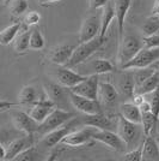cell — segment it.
<instances>
[{
	"label": "cell",
	"instance_id": "23",
	"mask_svg": "<svg viewBox=\"0 0 159 161\" xmlns=\"http://www.w3.org/2000/svg\"><path fill=\"white\" fill-rule=\"evenodd\" d=\"M157 87H159V67L154 69L152 74L150 75L138 88H135L136 94L147 95L148 93L153 92Z\"/></svg>",
	"mask_w": 159,
	"mask_h": 161
},
{
	"label": "cell",
	"instance_id": "13",
	"mask_svg": "<svg viewBox=\"0 0 159 161\" xmlns=\"http://www.w3.org/2000/svg\"><path fill=\"white\" fill-rule=\"evenodd\" d=\"M100 30V20L96 16H90L83 22L79 31V42H86L98 36Z\"/></svg>",
	"mask_w": 159,
	"mask_h": 161
},
{
	"label": "cell",
	"instance_id": "35",
	"mask_svg": "<svg viewBox=\"0 0 159 161\" xmlns=\"http://www.w3.org/2000/svg\"><path fill=\"white\" fill-rule=\"evenodd\" d=\"M150 94V105H151V112L156 117L159 118V87H157L153 92L148 93Z\"/></svg>",
	"mask_w": 159,
	"mask_h": 161
},
{
	"label": "cell",
	"instance_id": "10",
	"mask_svg": "<svg viewBox=\"0 0 159 161\" xmlns=\"http://www.w3.org/2000/svg\"><path fill=\"white\" fill-rule=\"evenodd\" d=\"M12 123L13 126L17 130H19L25 135H33L37 132L40 124L35 121L29 115V113H25L23 111H13L12 113Z\"/></svg>",
	"mask_w": 159,
	"mask_h": 161
},
{
	"label": "cell",
	"instance_id": "33",
	"mask_svg": "<svg viewBox=\"0 0 159 161\" xmlns=\"http://www.w3.org/2000/svg\"><path fill=\"white\" fill-rule=\"evenodd\" d=\"M28 7V0H12L10 4V12L13 16H20L27 12Z\"/></svg>",
	"mask_w": 159,
	"mask_h": 161
},
{
	"label": "cell",
	"instance_id": "9",
	"mask_svg": "<svg viewBox=\"0 0 159 161\" xmlns=\"http://www.w3.org/2000/svg\"><path fill=\"white\" fill-rule=\"evenodd\" d=\"M55 107H56V105L44 93L41 97L37 99V101H35L33 107L30 108V111H29V115L35 121L41 124L47 118V115L50 113Z\"/></svg>",
	"mask_w": 159,
	"mask_h": 161
},
{
	"label": "cell",
	"instance_id": "41",
	"mask_svg": "<svg viewBox=\"0 0 159 161\" xmlns=\"http://www.w3.org/2000/svg\"><path fill=\"white\" fill-rule=\"evenodd\" d=\"M139 108H140V111H141V113H142V112H150V111H151V105H150L148 100L145 99V100L139 105Z\"/></svg>",
	"mask_w": 159,
	"mask_h": 161
},
{
	"label": "cell",
	"instance_id": "11",
	"mask_svg": "<svg viewBox=\"0 0 159 161\" xmlns=\"http://www.w3.org/2000/svg\"><path fill=\"white\" fill-rule=\"evenodd\" d=\"M93 130L95 128H91V126H85L80 130H72L61 140L60 143L68 147H79L83 144H86L92 137Z\"/></svg>",
	"mask_w": 159,
	"mask_h": 161
},
{
	"label": "cell",
	"instance_id": "14",
	"mask_svg": "<svg viewBox=\"0 0 159 161\" xmlns=\"http://www.w3.org/2000/svg\"><path fill=\"white\" fill-rule=\"evenodd\" d=\"M117 134L125 141L127 147H129L136 138L138 124L127 120L123 117H120L119 120H117Z\"/></svg>",
	"mask_w": 159,
	"mask_h": 161
},
{
	"label": "cell",
	"instance_id": "5",
	"mask_svg": "<svg viewBox=\"0 0 159 161\" xmlns=\"http://www.w3.org/2000/svg\"><path fill=\"white\" fill-rule=\"evenodd\" d=\"M79 124H80V120L78 118L74 117L71 120L65 123L64 125L54 129V130H52L48 134L44 135V137L42 140V144L48 148H55L68 132H71L72 130H74V128H77Z\"/></svg>",
	"mask_w": 159,
	"mask_h": 161
},
{
	"label": "cell",
	"instance_id": "1",
	"mask_svg": "<svg viewBox=\"0 0 159 161\" xmlns=\"http://www.w3.org/2000/svg\"><path fill=\"white\" fill-rule=\"evenodd\" d=\"M104 40L105 39L96 36L92 40L86 41V42H80L79 46L74 47L72 57H71V59L68 60V63L65 66L72 69V67L78 66L80 64H84L96 51H98L102 47V45L104 43Z\"/></svg>",
	"mask_w": 159,
	"mask_h": 161
},
{
	"label": "cell",
	"instance_id": "37",
	"mask_svg": "<svg viewBox=\"0 0 159 161\" xmlns=\"http://www.w3.org/2000/svg\"><path fill=\"white\" fill-rule=\"evenodd\" d=\"M125 160L126 161H141L142 160V146L138 147L134 150H131L129 153L125 155Z\"/></svg>",
	"mask_w": 159,
	"mask_h": 161
},
{
	"label": "cell",
	"instance_id": "22",
	"mask_svg": "<svg viewBox=\"0 0 159 161\" xmlns=\"http://www.w3.org/2000/svg\"><path fill=\"white\" fill-rule=\"evenodd\" d=\"M120 109H121V117L138 125L141 124V111L138 105H135L134 102H123Z\"/></svg>",
	"mask_w": 159,
	"mask_h": 161
},
{
	"label": "cell",
	"instance_id": "7",
	"mask_svg": "<svg viewBox=\"0 0 159 161\" xmlns=\"http://www.w3.org/2000/svg\"><path fill=\"white\" fill-rule=\"evenodd\" d=\"M91 140L98 141L103 144L111 148L113 150L116 152H125L127 148V144L125 141L119 136V134H115L111 130H98L95 129L92 132Z\"/></svg>",
	"mask_w": 159,
	"mask_h": 161
},
{
	"label": "cell",
	"instance_id": "20",
	"mask_svg": "<svg viewBox=\"0 0 159 161\" xmlns=\"http://www.w3.org/2000/svg\"><path fill=\"white\" fill-rule=\"evenodd\" d=\"M116 17L115 14V8H114L113 0H109L105 5L103 6V14H102V18H100V30L98 36L102 39H105V35L108 29L111 24V20Z\"/></svg>",
	"mask_w": 159,
	"mask_h": 161
},
{
	"label": "cell",
	"instance_id": "26",
	"mask_svg": "<svg viewBox=\"0 0 159 161\" xmlns=\"http://www.w3.org/2000/svg\"><path fill=\"white\" fill-rule=\"evenodd\" d=\"M20 29V23H13L11 25H8L5 28L4 30L0 31V46H7L10 45L12 41L14 40V37L17 36V34Z\"/></svg>",
	"mask_w": 159,
	"mask_h": 161
},
{
	"label": "cell",
	"instance_id": "46",
	"mask_svg": "<svg viewBox=\"0 0 159 161\" xmlns=\"http://www.w3.org/2000/svg\"><path fill=\"white\" fill-rule=\"evenodd\" d=\"M4 1H6V0H0V3H4Z\"/></svg>",
	"mask_w": 159,
	"mask_h": 161
},
{
	"label": "cell",
	"instance_id": "24",
	"mask_svg": "<svg viewBox=\"0 0 159 161\" xmlns=\"http://www.w3.org/2000/svg\"><path fill=\"white\" fill-rule=\"evenodd\" d=\"M86 67H89L91 70V74L90 75H104V74H109L114 71V66L113 64L106 59H96V60H92L91 63H89L85 65Z\"/></svg>",
	"mask_w": 159,
	"mask_h": 161
},
{
	"label": "cell",
	"instance_id": "21",
	"mask_svg": "<svg viewBox=\"0 0 159 161\" xmlns=\"http://www.w3.org/2000/svg\"><path fill=\"white\" fill-rule=\"evenodd\" d=\"M142 160H159V146L151 135H147L142 143Z\"/></svg>",
	"mask_w": 159,
	"mask_h": 161
},
{
	"label": "cell",
	"instance_id": "16",
	"mask_svg": "<svg viewBox=\"0 0 159 161\" xmlns=\"http://www.w3.org/2000/svg\"><path fill=\"white\" fill-rule=\"evenodd\" d=\"M31 146H33V135H27L25 137L16 138L7 146L5 160H14L17 155Z\"/></svg>",
	"mask_w": 159,
	"mask_h": 161
},
{
	"label": "cell",
	"instance_id": "44",
	"mask_svg": "<svg viewBox=\"0 0 159 161\" xmlns=\"http://www.w3.org/2000/svg\"><path fill=\"white\" fill-rule=\"evenodd\" d=\"M5 156H6V148L4 147L3 143H0V161L5 160Z\"/></svg>",
	"mask_w": 159,
	"mask_h": 161
},
{
	"label": "cell",
	"instance_id": "8",
	"mask_svg": "<svg viewBox=\"0 0 159 161\" xmlns=\"http://www.w3.org/2000/svg\"><path fill=\"white\" fill-rule=\"evenodd\" d=\"M69 101L73 107L84 114L102 113V105L100 100H92L69 92Z\"/></svg>",
	"mask_w": 159,
	"mask_h": 161
},
{
	"label": "cell",
	"instance_id": "4",
	"mask_svg": "<svg viewBox=\"0 0 159 161\" xmlns=\"http://www.w3.org/2000/svg\"><path fill=\"white\" fill-rule=\"evenodd\" d=\"M119 53H117V63H119L120 67L123 66L126 63L132 59L135 54L140 51L141 46V41L133 36V35H128L122 37L119 40Z\"/></svg>",
	"mask_w": 159,
	"mask_h": 161
},
{
	"label": "cell",
	"instance_id": "45",
	"mask_svg": "<svg viewBox=\"0 0 159 161\" xmlns=\"http://www.w3.org/2000/svg\"><path fill=\"white\" fill-rule=\"evenodd\" d=\"M41 5H44V4H48V3H58L60 0H37Z\"/></svg>",
	"mask_w": 159,
	"mask_h": 161
},
{
	"label": "cell",
	"instance_id": "40",
	"mask_svg": "<svg viewBox=\"0 0 159 161\" xmlns=\"http://www.w3.org/2000/svg\"><path fill=\"white\" fill-rule=\"evenodd\" d=\"M17 103L14 102H10V101L6 100H0V111H5V109H8V108L13 107Z\"/></svg>",
	"mask_w": 159,
	"mask_h": 161
},
{
	"label": "cell",
	"instance_id": "34",
	"mask_svg": "<svg viewBox=\"0 0 159 161\" xmlns=\"http://www.w3.org/2000/svg\"><path fill=\"white\" fill-rule=\"evenodd\" d=\"M37 156H38V152H37V149L31 146V147L27 148L25 150H23L20 154H18L16 158H14V160L17 161H33L37 159Z\"/></svg>",
	"mask_w": 159,
	"mask_h": 161
},
{
	"label": "cell",
	"instance_id": "32",
	"mask_svg": "<svg viewBox=\"0 0 159 161\" xmlns=\"http://www.w3.org/2000/svg\"><path fill=\"white\" fill-rule=\"evenodd\" d=\"M29 42H30V30L22 33L16 37L14 41V49L17 52H25L29 49Z\"/></svg>",
	"mask_w": 159,
	"mask_h": 161
},
{
	"label": "cell",
	"instance_id": "6",
	"mask_svg": "<svg viewBox=\"0 0 159 161\" xmlns=\"http://www.w3.org/2000/svg\"><path fill=\"white\" fill-rule=\"evenodd\" d=\"M98 84H100L98 75H89L85 80L75 84L69 90L74 94H78L87 99L98 100Z\"/></svg>",
	"mask_w": 159,
	"mask_h": 161
},
{
	"label": "cell",
	"instance_id": "17",
	"mask_svg": "<svg viewBox=\"0 0 159 161\" xmlns=\"http://www.w3.org/2000/svg\"><path fill=\"white\" fill-rule=\"evenodd\" d=\"M73 51H74V46L72 45H68V43L60 45L52 49V52L49 54V59L59 66H65L68 63V60L71 59Z\"/></svg>",
	"mask_w": 159,
	"mask_h": 161
},
{
	"label": "cell",
	"instance_id": "31",
	"mask_svg": "<svg viewBox=\"0 0 159 161\" xmlns=\"http://www.w3.org/2000/svg\"><path fill=\"white\" fill-rule=\"evenodd\" d=\"M120 88L122 93L127 96H134L135 92V83L133 78V74H123L122 78L120 80Z\"/></svg>",
	"mask_w": 159,
	"mask_h": 161
},
{
	"label": "cell",
	"instance_id": "19",
	"mask_svg": "<svg viewBox=\"0 0 159 161\" xmlns=\"http://www.w3.org/2000/svg\"><path fill=\"white\" fill-rule=\"evenodd\" d=\"M119 97V93L116 88L111 83L108 82H100L98 84V100L100 105H114Z\"/></svg>",
	"mask_w": 159,
	"mask_h": 161
},
{
	"label": "cell",
	"instance_id": "39",
	"mask_svg": "<svg viewBox=\"0 0 159 161\" xmlns=\"http://www.w3.org/2000/svg\"><path fill=\"white\" fill-rule=\"evenodd\" d=\"M108 1H109V0H91V1H90V7H91L92 10L102 8Z\"/></svg>",
	"mask_w": 159,
	"mask_h": 161
},
{
	"label": "cell",
	"instance_id": "15",
	"mask_svg": "<svg viewBox=\"0 0 159 161\" xmlns=\"http://www.w3.org/2000/svg\"><path fill=\"white\" fill-rule=\"evenodd\" d=\"M80 124L85 126H91V128L98 129V130H111L113 121L110 118H108L103 113L96 114H85L83 119H79Z\"/></svg>",
	"mask_w": 159,
	"mask_h": 161
},
{
	"label": "cell",
	"instance_id": "27",
	"mask_svg": "<svg viewBox=\"0 0 159 161\" xmlns=\"http://www.w3.org/2000/svg\"><path fill=\"white\" fill-rule=\"evenodd\" d=\"M37 92L33 86H25L22 88L18 95V103L19 105H33L37 101Z\"/></svg>",
	"mask_w": 159,
	"mask_h": 161
},
{
	"label": "cell",
	"instance_id": "30",
	"mask_svg": "<svg viewBox=\"0 0 159 161\" xmlns=\"http://www.w3.org/2000/svg\"><path fill=\"white\" fill-rule=\"evenodd\" d=\"M157 121H158V117H156L151 111L141 113V124H142V128H144L145 136L151 135L152 130L154 129L156 124H157Z\"/></svg>",
	"mask_w": 159,
	"mask_h": 161
},
{
	"label": "cell",
	"instance_id": "42",
	"mask_svg": "<svg viewBox=\"0 0 159 161\" xmlns=\"http://www.w3.org/2000/svg\"><path fill=\"white\" fill-rule=\"evenodd\" d=\"M8 137H10L8 131L4 130V129H0V143H3V144H4V143L8 140Z\"/></svg>",
	"mask_w": 159,
	"mask_h": 161
},
{
	"label": "cell",
	"instance_id": "18",
	"mask_svg": "<svg viewBox=\"0 0 159 161\" xmlns=\"http://www.w3.org/2000/svg\"><path fill=\"white\" fill-rule=\"evenodd\" d=\"M114 8H115V14H116V19L119 24V34L120 40L123 37V28H125V19L126 16L131 8L132 5V0H113Z\"/></svg>",
	"mask_w": 159,
	"mask_h": 161
},
{
	"label": "cell",
	"instance_id": "38",
	"mask_svg": "<svg viewBox=\"0 0 159 161\" xmlns=\"http://www.w3.org/2000/svg\"><path fill=\"white\" fill-rule=\"evenodd\" d=\"M41 19V16L38 12L36 11H30L25 14V18H24V23L27 25H36Z\"/></svg>",
	"mask_w": 159,
	"mask_h": 161
},
{
	"label": "cell",
	"instance_id": "36",
	"mask_svg": "<svg viewBox=\"0 0 159 161\" xmlns=\"http://www.w3.org/2000/svg\"><path fill=\"white\" fill-rule=\"evenodd\" d=\"M142 47H159V31L142 39Z\"/></svg>",
	"mask_w": 159,
	"mask_h": 161
},
{
	"label": "cell",
	"instance_id": "12",
	"mask_svg": "<svg viewBox=\"0 0 159 161\" xmlns=\"http://www.w3.org/2000/svg\"><path fill=\"white\" fill-rule=\"evenodd\" d=\"M55 77H56V80H58V83H59V84H61L64 88L71 89V88L74 87L75 84H78L79 82L85 80L87 76L73 71L71 67L60 66L59 69L56 70Z\"/></svg>",
	"mask_w": 159,
	"mask_h": 161
},
{
	"label": "cell",
	"instance_id": "29",
	"mask_svg": "<svg viewBox=\"0 0 159 161\" xmlns=\"http://www.w3.org/2000/svg\"><path fill=\"white\" fill-rule=\"evenodd\" d=\"M141 31L144 36H150L159 31V17L151 14V17L146 18L141 25Z\"/></svg>",
	"mask_w": 159,
	"mask_h": 161
},
{
	"label": "cell",
	"instance_id": "28",
	"mask_svg": "<svg viewBox=\"0 0 159 161\" xmlns=\"http://www.w3.org/2000/svg\"><path fill=\"white\" fill-rule=\"evenodd\" d=\"M46 46V40L44 36L42 35L41 30L38 28H33L30 30V42H29V47L33 51H41Z\"/></svg>",
	"mask_w": 159,
	"mask_h": 161
},
{
	"label": "cell",
	"instance_id": "2",
	"mask_svg": "<svg viewBox=\"0 0 159 161\" xmlns=\"http://www.w3.org/2000/svg\"><path fill=\"white\" fill-rule=\"evenodd\" d=\"M159 60V47H141L138 53L131 60L126 63L121 70H135L144 69Z\"/></svg>",
	"mask_w": 159,
	"mask_h": 161
},
{
	"label": "cell",
	"instance_id": "43",
	"mask_svg": "<svg viewBox=\"0 0 159 161\" xmlns=\"http://www.w3.org/2000/svg\"><path fill=\"white\" fill-rule=\"evenodd\" d=\"M152 14L159 17V0L154 1V5H153V8H152Z\"/></svg>",
	"mask_w": 159,
	"mask_h": 161
},
{
	"label": "cell",
	"instance_id": "47",
	"mask_svg": "<svg viewBox=\"0 0 159 161\" xmlns=\"http://www.w3.org/2000/svg\"><path fill=\"white\" fill-rule=\"evenodd\" d=\"M0 121H1V114H0Z\"/></svg>",
	"mask_w": 159,
	"mask_h": 161
},
{
	"label": "cell",
	"instance_id": "3",
	"mask_svg": "<svg viewBox=\"0 0 159 161\" xmlns=\"http://www.w3.org/2000/svg\"><path fill=\"white\" fill-rule=\"evenodd\" d=\"M72 118H74L73 113L68 112V111H65V109H60V108L55 107L50 113L47 115L46 119L40 124L37 132H40L41 135H46L49 131L54 130V129L64 125L65 123L71 120Z\"/></svg>",
	"mask_w": 159,
	"mask_h": 161
},
{
	"label": "cell",
	"instance_id": "25",
	"mask_svg": "<svg viewBox=\"0 0 159 161\" xmlns=\"http://www.w3.org/2000/svg\"><path fill=\"white\" fill-rule=\"evenodd\" d=\"M43 86H44V93H46V95L53 101L55 105L59 101L64 100L65 90H64V87L61 84H56V83H53V82H46Z\"/></svg>",
	"mask_w": 159,
	"mask_h": 161
}]
</instances>
